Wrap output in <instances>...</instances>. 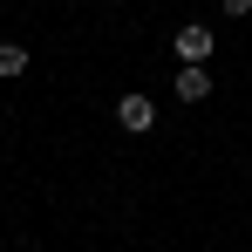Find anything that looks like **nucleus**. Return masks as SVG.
<instances>
[{"label":"nucleus","mask_w":252,"mask_h":252,"mask_svg":"<svg viewBox=\"0 0 252 252\" xmlns=\"http://www.w3.org/2000/svg\"><path fill=\"white\" fill-rule=\"evenodd\" d=\"M116 123H123L129 136H143V129L157 123V102H150V95H123V102H116Z\"/></svg>","instance_id":"f257e3e1"},{"label":"nucleus","mask_w":252,"mask_h":252,"mask_svg":"<svg viewBox=\"0 0 252 252\" xmlns=\"http://www.w3.org/2000/svg\"><path fill=\"white\" fill-rule=\"evenodd\" d=\"M205 95H211L205 62H177V102H205Z\"/></svg>","instance_id":"f03ea898"},{"label":"nucleus","mask_w":252,"mask_h":252,"mask_svg":"<svg viewBox=\"0 0 252 252\" xmlns=\"http://www.w3.org/2000/svg\"><path fill=\"white\" fill-rule=\"evenodd\" d=\"M205 55H211V28H198V21L177 28V62H205Z\"/></svg>","instance_id":"7ed1b4c3"},{"label":"nucleus","mask_w":252,"mask_h":252,"mask_svg":"<svg viewBox=\"0 0 252 252\" xmlns=\"http://www.w3.org/2000/svg\"><path fill=\"white\" fill-rule=\"evenodd\" d=\"M14 75H28V48H21V41H0V82H14Z\"/></svg>","instance_id":"20e7f679"},{"label":"nucleus","mask_w":252,"mask_h":252,"mask_svg":"<svg viewBox=\"0 0 252 252\" xmlns=\"http://www.w3.org/2000/svg\"><path fill=\"white\" fill-rule=\"evenodd\" d=\"M218 7H225L232 21H239V14H252V0H218Z\"/></svg>","instance_id":"39448f33"}]
</instances>
